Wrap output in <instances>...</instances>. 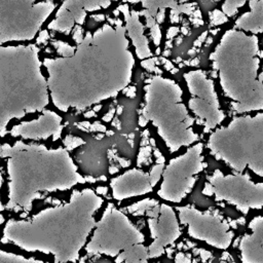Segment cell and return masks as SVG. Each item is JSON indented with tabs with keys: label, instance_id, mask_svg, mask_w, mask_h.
<instances>
[{
	"label": "cell",
	"instance_id": "1",
	"mask_svg": "<svg viewBox=\"0 0 263 263\" xmlns=\"http://www.w3.org/2000/svg\"><path fill=\"white\" fill-rule=\"evenodd\" d=\"M122 21L87 32L70 57L45 59L53 104L62 111L86 106L116 96L129 83L133 53L127 49Z\"/></svg>",
	"mask_w": 263,
	"mask_h": 263
},
{
	"label": "cell",
	"instance_id": "2",
	"mask_svg": "<svg viewBox=\"0 0 263 263\" xmlns=\"http://www.w3.org/2000/svg\"><path fill=\"white\" fill-rule=\"evenodd\" d=\"M257 35L237 29L227 30L210 54L214 74L219 78L232 109L239 114L263 110V69L260 72Z\"/></svg>",
	"mask_w": 263,
	"mask_h": 263
},
{
	"label": "cell",
	"instance_id": "3",
	"mask_svg": "<svg viewBox=\"0 0 263 263\" xmlns=\"http://www.w3.org/2000/svg\"><path fill=\"white\" fill-rule=\"evenodd\" d=\"M38 47L1 46V137L11 117L42 110L48 104L47 84L38 59Z\"/></svg>",
	"mask_w": 263,
	"mask_h": 263
},
{
	"label": "cell",
	"instance_id": "4",
	"mask_svg": "<svg viewBox=\"0 0 263 263\" xmlns=\"http://www.w3.org/2000/svg\"><path fill=\"white\" fill-rule=\"evenodd\" d=\"M144 89L145 106L139 113L153 122L171 152L198 139L192 129L194 119L182 101V89L176 81L155 75L146 80Z\"/></svg>",
	"mask_w": 263,
	"mask_h": 263
},
{
	"label": "cell",
	"instance_id": "5",
	"mask_svg": "<svg viewBox=\"0 0 263 263\" xmlns=\"http://www.w3.org/2000/svg\"><path fill=\"white\" fill-rule=\"evenodd\" d=\"M208 147L217 160L235 172L249 168L263 177V112L234 117L210 136Z\"/></svg>",
	"mask_w": 263,
	"mask_h": 263
},
{
	"label": "cell",
	"instance_id": "6",
	"mask_svg": "<svg viewBox=\"0 0 263 263\" xmlns=\"http://www.w3.org/2000/svg\"><path fill=\"white\" fill-rule=\"evenodd\" d=\"M54 8L49 0H0V42L33 39Z\"/></svg>",
	"mask_w": 263,
	"mask_h": 263
},
{
	"label": "cell",
	"instance_id": "7",
	"mask_svg": "<svg viewBox=\"0 0 263 263\" xmlns=\"http://www.w3.org/2000/svg\"><path fill=\"white\" fill-rule=\"evenodd\" d=\"M208 179L216 200L229 202L243 215L250 210L263 209V183L254 182L248 174L236 172L225 176L216 170Z\"/></svg>",
	"mask_w": 263,
	"mask_h": 263
},
{
	"label": "cell",
	"instance_id": "8",
	"mask_svg": "<svg viewBox=\"0 0 263 263\" xmlns=\"http://www.w3.org/2000/svg\"><path fill=\"white\" fill-rule=\"evenodd\" d=\"M202 143H197L183 155L171 159L163 172V182L158 191L161 198L180 202L192 190L195 176L206 166L202 161Z\"/></svg>",
	"mask_w": 263,
	"mask_h": 263
},
{
	"label": "cell",
	"instance_id": "9",
	"mask_svg": "<svg viewBox=\"0 0 263 263\" xmlns=\"http://www.w3.org/2000/svg\"><path fill=\"white\" fill-rule=\"evenodd\" d=\"M184 79L191 93L188 107L197 116L198 123L204 125V133H209L225 118L224 112L220 109L214 82L202 70L186 72Z\"/></svg>",
	"mask_w": 263,
	"mask_h": 263
},
{
	"label": "cell",
	"instance_id": "10",
	"mask_svg": "<svg viewBox=\"0 0 263 263\" xmlns=\"http://www.w3.org/2000/svg\"><path fill=\"white\" fill-rule=\"evenodd\" d=\"M182 224L188 225V234L217 248L226 250L233 238L229 224L218 214L200 212L193 206L178 208Z\"/></svg>",
	"mask_w": 263,
	"mask_h": 263
},
{
	"label": "cell",
	"instance_id": "11",
	"mask_svg": "<svg viewBox=\"0 0 263 263\" xmlns=\"http://www.w3.org/2000/svg\"><path fill=\"white\" fill-rule=\"evenodd\" d=\"M110 4L109 0H64L48 29L69 34L75 24L80 26L84 23L87 12L107 8Z\"/></svg>",
	"mask_w": 263,
	"mask_h": 263
},
{
	"label": "cell",
	"instance_id": "12",
	"mask_svg": "<svg viewBox=\"0 0 263 263\" xmlns=\"http://www.w3.org/2000/svg\"><path fill=\"white\" fill-rule=\"evenodd\" d=\"M148 225L153 238L149 247L151 258L161 256L165 247L174 243L181 235L175 212L166 204H160V213L157 217H149Z\"/></svg>",
	"mask_w": 263,
	"mask_h": 263
},
{
	"label": "cell",
	"instance_id": "13",
	"mask_svg": "<svg viewBox=\"0 0 263 263\" xmlns=\"http://www.w3.org/2000/svg\"><path fill=\"white\" fill-rule=\"evenodd\" d=\"M251 233L239 240L240 260L247 263H263V215L254 217L249 223Z\"/></svg>",
	"mask_w": 263,
	"mask_h": 263
},
{
	"label": "cell",
	"instance_id": "14",
	"mask_svg": "<svg viewBox=\"0 0 263 263\" xmlns=\"http://www.w3.org/2000/svg\"><path fill=\"white\" fill-rule=\"evenodd\" d=\"M119 10L122 11L123 15L125 16V23L126 29L128 32V35L133 38L134 45L136 47L137 54L139 59H145L148 57H151V51L149 48V44L147 41V38L144 35L143 26L139 21L140 12L136 10H129L127 4H123L119 7Z\"/></svg>",
	"mask_w": 263,
	"mask_h": 263
},
{
	"label": "cell",
	"instance_id": "15",
	"mask_svg": "<svg viewBox=\"0 0 263 263\" xmlns=\"http://www.w3.org/2000/svg\"><path fill=\"white\" fill-rule=\"evenodd\" d=\"M250 10L234 22V28L253 35L263 34V0H249Z\"/></svg>",
	"mask_w": 263,
	"mask_h": 263
},
{
	"label": "cell",
	"instance_id": "16",
	"mask_svg": "<svg viewBox=\"0 0 263 263\" xmlns=\"http://www.w3.org/2000/svg\"><path fill=\"white\" fill-rule=\"evenodd\" d=\"M249 0H224L221 8L226 16H234Z\"/></svg>",
	"mask_w": 263,
	"mask_h": 263
},
{
	"label": "cell",
	"instance_id": "17",
	"mask_svg": "<svg viewBox=\"0 0 263 263\" xmlns=\"http://www.w3.org/2000/svg\"><path fill=\"white\" fill-rule=\"evenodd\" d=\"M89 132H102V133H104V132H107V129H106V126L101 124L100 122H93L91 124V126L89 127Z\"/></svg>",
	"mask_w": 263,
	"mask_h": 263
},
{
	"label": "cell",
	"instance_id": "18",
	"mask_svg": "<svg viewBox=\"0 0 263 263\" xmlns=\"http://www.w3.org/2000/svg\"><path fill=\"white\" fill-rule=\"evenodd\" d=\"M80 144H84V141H82L80 138H74V139H73V142L71 143V145L68 146V149H73V148L77 147V146L80 145Z\"/></svg>",
	"mask_w": 263,
	"mask_h": 263
},
{
	"label": "cell",
	"instance_id": "19",
	"mask_svg": "<svg viewBox=\"0 0 263 263\" xmlns=\"http://www.w3.org/2000/svg\"><path fill=\"white\" fill-rule=\"evenodd\" d=\"M116 160H117V161L120 163V165L123 166V167H127V166H129V164H130V161H129V160H126V159L121 158V157H116Z\"/></svg>",
	"mask_w": 263,
	"mask_h": 263
},
{
	"label": "cell",
	"instance_id": "20",
	"mask_svg": "<svg viewBox=\"0 0 263 263\" xmlns=\"http://www.w3.org/2000/svg\"><path fill=\"white\" fill-rule=\"evenodd\" d=\"M184 256H185V254H183V253H179V254L177 255V257H176L175 261H177V262H179V261H185V262H190V257H189V258H185Z\"/></svg>",
	"mask_w": 263,
	"mask_h": 263
},
{
	"label": "cell",
	"instance_id": "21",
	"mask_svg": "<svg viewBox=\"0 0 263 263\" xmlns=\"http://www.w3.org/2000/svg\"><path fill=\"white\" fill-rule=\"evenodd\" d=\"M114 112H115V109H111V110L109 111V113L106 114V115L103 117V120H104V121H110V120L113 118Z\"/></svg>",
	"mask_w": 263,
	"mask_h": 263
},
{
	"label": "cell",
	"instance_id": "22",
	"mask_svg": "<svg viewBox=\"0 0 263 263\" xmlns=\"http://www.w3.org/2000/svg\"><path fill=\"white\" fill-rule=\"evenodd\" d=\"M73 139H74V137H72L71 135H68V136H66V138L63 140V143L68 147V146H70L71 143L73 142Z\"/></svg>",
	"mask_w": 263,
	"mask_h": 263
},
{
	"label": "cell",
	"instance_id": "23",
	"mask_svg": "<svg viewBox=\"0 0 263 263\" xmlns=\"http://www.w3.org/2000/svg\"><path fill=\"white\" fill-rule=\"evenodd\" d=\"M62 129H63V125H59V126H58V129L55 130V133H54V135H53V140H54V141L60 138V136H61V134H62Z\"/></svg>",
	"mask_w": 263,
	"mask_h": 263
},
{
	"label": "cell",
	"instance_id": "24",
	"mask_svg": "<svg viewBox=\"0 0 263 263\" xmlns=\"http://www.w3.org/2000/svg\"><path fill=\"white\" fill-rule=\"evenodd\" d=\"M147 123H148V120L143 115H140L139 116V125L140 126H145Z\"/></svg>",
	"mask_w": 263,
	"mask_h": 263
},
{
	"label": "cell",
	"instance_id": "25",
	"mask_svg": "<svg viewBox=\"0 0 263 263\" xmlns=\"http://www.w3.org/2000/svg\"><path fill=\"white\" fill-rule=\"evenodd\" d=\"M97 192H98L99 194L106 195L107 192H108V189H107V187H102V186H100V187L97 188Z\"/></svg>",
	"mask_w": 263,
	"mask_h": 263
},
{
	"label": "cell",
	"instance_id": "26",
	"mask_svg": "<svg viewBox=\"0 0 263 263\" xmlns=\"http://www.w3.org/2000/svg\"><path fill=\"white\" fill-rule=\"evenodd\" d=\"M118 167L117 166H115V165H110V167H109V173L110 174H115V173H118Z\"/></svg>",
	"mask_w": 263,
	"mask_h": 263
},
{
	"label": "cell",
	"instance_id": "27",
	"mask_svg": "<svg viewBox=\"0 0 263 263\" xmlns=\"http://www.w3.org/2000/svg\"><path fill=\"white\" fill-rule=\"evenodd\" d=\"M84 178H85V181L88 182V183H96L97 180H98V179H95V178L91 177V176H85Z\"/></svg>",
	"mask_w": 263,
	"mask_h": 263
},
{
	"label": "cell",
	"instance_id": "28",
	"mask_svg": "<svg viewBox=\"0 0 263 263\" xmlns=\"http://www.w3.org/2000/svg\"><path fill=\"white\" fill-rule=\"evenodd\" d=\"M210 256H211V254H210L209 252H206V251H204V250H201V257H202V260L208 259Z\"/></svg>",
	"mask_w": 263,
	"mask_h": 263
},
{
	"label": "cell",
	"instance_id": "29",
	"mask_svg": "<svg viewBox=\"0 0 263 263\" xmlns=\"http://www.w3.org/2000/svg\"><path fill=\"white\" fill-rule=\"evenodd\" d=\"M84 116H85L86 118H91V117L96 116V112H95L93 110H91V111H88V112H86V113L84 114Z\"/></svg>",
	"mask_w": 263,
	"mask_h": 263
},
{
	"label": "cell",
	"instance_id": "30",
	"mask_svg": "<svg viewBox=\"0 0 263 263\" xmlns=\"http://www.w3.org/2000/svg\"><path fill=\"white\" fill-rule=\"evenodd\" d=\"M80 124H81L82 126L86 127V128H89V127L91 126V124H90L88 121H82V122H80Z\"/></svg>",
	"mask_w": 263,
	"mask_h": 263
},
{
	"label": "cell",
	"instance_id": "31",
	"mask_svg": "<svg viewBox=\"0 0 263 263\" xmlns=\"http://www.w3.org/2000/svg\"><path fill=\"white\" fill-rule=\"evenodd\" d=\"M148 145V138H143V140H142V142H141V146L142 147H145V146H147Z\"/></svg>",
	"mask_w": 263,
	"mask_h": 263
},
{
	"label": "cell",
	"instance_id": "32",
	"mask_svg": "<svg viewBox=\"0 0 263 263\" xmlns=\"http://www.w3.org/2000/svg\"><path fill=\"white\" fill-rule=\"evenodd\" d=\"M156 163H164V157L163 156H159L156 159Z\"/></svg>",
	"mask_w": 263,
	"mask_h": 263
},
{
	"label": "cell",
	"instance_id": "33",
	"mask_svg": "<svg viewBox=\"0 0 263 263\" xmlns=\"http://www.w3.org/2000/svg\"><path fill=\"white\" fill-rule=\"evenodd\" d=\"M148 136H149V130H148V129H146V130H144V132L142 133V137H143V138H148Z\"/></svg>",
	"mask_w": 263,
	"mask_h": 263
},
{
	"label": "cell",
	"instance_id": "34",
	"mask_svg": "<svg viewBox=\"0 0 263 263\" xmlns=\"http://www.w3.org/2000/svg\"><path fill=\"white\" fill-rule=\"evenodd\" d=\"M32 198L33 199L34 198H41V194L39 192H35V193H33V197Z\"/></svg>",
	"mask_w": 263,
	"mask_h": 263
},
{
	"label": "cell",
	"instance_id": "35",
	"mask_svg": "<svg viewBox=\"0 0 263 263\" xmlns=\"http://www.w3.org/2000/svg\"><path fill=\"white\" fill-rule=\"evenodd\" d=\"M104 137H105L104 134H98V135L96 136V139H97V140H102Z\"/></svg>",
	"mask_w": 263,
	"mask_h": 263
},
{
	"label": "cell",
	"instance_id": "36",
	"mask_svg": "<svg viewBox=\"0 0 263 263\" xmlns=\"http://www.w3.org/2000/svg\"><path fill=\"white\" fill-rule=\"evenodd\" d=\"M101 108H102V106H101V105H97V106H95V107H93V111H95V112H98V111H100V110H101Z\"/></svg>",
	"mask_w": 263,
	"mask_h": 263
},
{
	"label": "cell",
	"instance_id": "37",
	"mask_svg": "<svg viewBox=\"0 0 263 263\" xmlns=\"http://www.w3.org/2000/svg\"><path fill=\"white\" fill-rule=\"evenodd\" d=\"M98 180L105 182V181H107V178H106V176H100V177L98 178Z\"/></svg>",
	"mask_w": 263,
	"mask_h": 263
},
{
	"label": "cell",
	"instance_id": "38",
	"mask_svg": "<svg viewBox=\"0 0 263 263\" xmlns=\"http://www.w3.org/2000/svg\"><path fill=\"white\" fill-rule=\"evenodd\" d=\"M122 110H123V108H122L121 106H118V108H117V114H118V115L121 114V113H122Z\"/></svg>",
	"mask_w": 263,
	"mask_h": 263
},
{
	"label": "cell",
	"instance_id": "39",
	"mask_svg": "<svg viewBox=\"0 0 263 263\" xmlns=\"http://www.w3.org/2000/svg\"><path fill=\"white\" fill-rule=\"evenodd\" d=\"M106 135H107V136H112V135H114V132H113V130H107V132H106Z\"/></svg>",
	"mask_w": 263,
	"mask_h": 263
},
{
	"label": "cell",
	"instance_id": "40",
	"mask_svg": "<svg viewBox=\"0 0 263 263\" xmlns=\"http://www.w3.org/2000/svg\"><path fill=\"white\" fill-rule=\"evenodd\" d=\"M51 203H52V204H59V203H60V200H59V199H52Z\"/></svg>",
	"mask_w": 263,
	"mask_h": 263
},
{
	"label": "cell",
	"instance_id": "41",
	"mask_svg": "<svg viewBox=\"0 0 263 263\" xmlns=\"http://www.w3.org/2000/svg\"><path fill=\"white\" fill-rule=\"evenodd\" d=\"M127 142H128V144L133 147L134 146V141H133V139H127Z\"/></svg>",
	"mask_w": 263,
	"mask_h": 263
},
{
	"label": "cell",
	"instance_id": "42",
	"mask_svg": "<svg viewBox=\"0 0 263 263\" xmlns=\"http://www.w3.org/2000/svg\"><path fill=\"white\" fill-rule=\"evenodd\" d=\"M154 154L157 156V157H159V156H161V153L158 151V150H155L154 151Z\"/></svg>",
	"mask_w": 263,
	"mask_h": 263
},
{
	"label": "cell",
	"instance_id": "43",
	"mask_svg": "<svg viewBox=\"0 0 263 263\" xmlns=\"http://www.w3.org/2000/svg\"><path fill=\"white\" fill-rule=\"evenodd\" d=\"M128 138L134 140V138H135V134H134V133H130V134H128Z\"/></svg>",
	"mask_w": 263,
	"mask_h": 263
},
{
	"label": "cell",
	"instance_id": "44",
	"mask_svg": "<svg viewBox=\"0 0 263 263\" xmlns=\"http://www.w3.org/2000/svg\"><path fill=\"white\" fill-rule=\"evenodd\" d=\"M0 218H1V222H0V223H1V224H3V223H4V217H3V215H2V214L0 215Z\"/></svg>",
	"mask_w": 263,
	"mask_h": 263
},
{
	"label": "cell",
	"instance_id": "45",
	"mask_svg": "<svg viewBox=\"0 0 263 263\" xmlns=\"http://www.w3.org/2000/svg\"><path fill=\"white\" fill-rule=\"evenodd\" d=\"M150 143H151V145H152V146H154V145H155V141H154V139H150Z\"/></svg>",
	"mask_w": 263,
	"mask_h": 263
},
{
	"label": "cell",
	"instance_id": "46",
	"mask_svg": "<svg viewBox=\"0 0 263 263\" xmlns=\"http://www.w3.org/2000/svg\"><path fill=\"white\" fill-rule=\"evenodd\" d=\"M45 201H46V202H51V201H52V200H51V197L46 198V199H45Z\"/></svg>",
	"mask_w": 263,
	"mask_h": 263
},
{
	"label": "cell",
	"instance_id": "47",
	"mask_svg": "<svg viewBox=\"0 0 263 263\" xmlns=\"http://www.w3.org/2000/svg\"><path fill=\"white\" fill-rule=\"evenodd\" d=\"M109 1H111V2H112V1H117V0H109Z\"/></svg>",
	"mask_w": 263,
	"mask_h": 263
}]
</instances>
